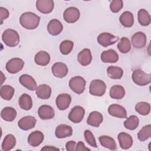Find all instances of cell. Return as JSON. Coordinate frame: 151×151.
Returning a JSON list of instances; mask_svg holds the SVG:
<instances>
[{"label": "cell", "instance_id": "6da1fadb", "mask_svg": "<svg viewBox=\"0 0 151 151\" xmlns=\"http://www.w3.org/2000/svg\"><path fill=\"white\" fill-rule=\"evenodd\" d=\"M40 17L32 12L23 13L19 18V22L22 27L27 29H34L39 25Z\"/></svg>", "mask_w": 151, "mask_h": 151}, {"label": "cell", "instance_id": "7a4b0ae2", "mask_svg": "<svg viewBox=\"0 0 151 151\" xmlns=\"http://www.w3.org/2000/svg\"><path fill=\"white\" fill-rule=\"evenodd\" d=\"M2 40L5 45L9 47H14L19 42V35L14 29H7L2 35Z\"/></svg>", "mask_w": 151, "mask_h": 151}, {"label": "cell", "instance_id": "3957f363", "mask_svg": "<svg viewBox=\"0 0 151 151\" xmlns=\"http://www.w3.org/2000/svg\"><path fill=\"white\" fill-rule=\"evenodd\" d=\"M132 78L133 82L138 86H144L150 83L151 74H147L140 69H136L133 71Z\"/></svg>", "mask_w": 151, "mask_h": 151}, {"label": "cell", "instance_id": "277c9868", "mask_svg": "<svg viewBox=\"0 0 151 151\" xmlns=\"http://www.w3.org/2000/svg\"><path fill=\"white\" fill-rule=\"evenodd\" d=\"M106 90L105 83L101 80H93L91 81L89 86V93L92 96H102Z\"/></svg>", "mask_w": 151, "mask_h": 151}, {"label": "cell", "instance_id": "5b68a950", "mask_svg": "<svg viewBox=\"0 0 151 151\" xmlns=\"http://www.w3.org/2000/svg\"><path fill=\"white\" fill-rule=\"evenodd\" d=\"M86 80L81 76L73 77L69 81L70 88L74 93L78 94H80L84 92L86 88Z\"/></svg>", "mask_w": 151, "mask_h": 151}, {"label": "cell", "instance_id": "8992f818", "mask_svg": "<svg viewBox=\"0 0 151 151\" xmlns=\"http://www.w3.org/2000/svg\"><path fill=\"white\" fill-rule=\"evenodd\" d=\"M24 61L19 58H14L9 60L6 64V70L11 74L19 72L24 67Z\"/></svg>", "mask_w": 151, "mask_h": 151}, {"label": "cell", "instance_id": "52a82bcc", "mask_svg": "<svg viewBox=\"0 0 151 151\" xmlns=\"http://www.w3.org/2000/svg\"><path fill=\"white\" fill-rule=\"evenodd\" d=\"M84 109L80 106H74L68 114V119L74 123H80L84 116Z\"/></svg>", "mask_w": 151, "mask_h": 151}, {"label": "cell", "instance_id": "ba28073f", "mask_svg": "<svg viewBox=\"0 0 151 151\" xmlns=\"http://www.w3.org/2000/svg\"><path fill=\"white\" fill-rule=\"evenodd\" d=\"M119 40V38L109 32H103L97 37V41L99 44L104 47L115 44Z\"/></svg>", "mask_w": 151, "mask_h": 151}, {"label": "cell", "instance_id": "9c48e42d", "mask_svg": "<svg viewBox=\"0 0 151 151\" xmlns=\"http://www.w3.org/2000/svg\"><path fill=\"white\" fill-rule=\"evenodd\" d=\"M80 16L79 10L76 7L67 8L64 12L63 18L65 21L68 23H74L77 22Z\"/></svg>", "mask_w": 151, "mask_h": 151}, {"label": "cell", "instance_id": "30bf717a", "mask_svg": "<svg viewBox=\"0 0 151 151\" xmlns=\"http://www.w3.org/2000/svg\"><path fill=\"white\" fill-rule=\"evenodd\" d=\"M71 101V97L70 94L63 93L59 94L56 99L55 103L60 110H65L68 108Z\"/></svg>", "mask_w": 151, "mask_h": 151}, {"label": "cell", "instance_id": "8fae6325", "mask_svg": "<svg viewBox=\"0 0 151 151\" xmlns=\"http://www.w3.org/2000/svg\"><path fill=\"white\" fill-rule=\"evenodd\" d=\"M54 7V3L52 0H38L36 2L37 9L42 14L51 12Z\"/></svg>", "mask_w": 151, "mask_h": 151}, {"label": "cell", "instance_id": "7c38bea8", "mask_svg": "<svg viewBox=\"0 0 151 151\" xmlns=\"http://www.w3.org/2000/svg\"><path fill=\"white\" fill-rule=\"evenodd\" d=\"M108 113L110 115L118 118H126L127 112L122 106L117 104H111L108 108Z\"/></svg>", "mask_w": 151, "mask_h": 151}, {"label": "cell", "instance_id": "4fadbf2b", "mask_svg": "<svg viewBox=\"0 0 151 151\" xmlns=\"http://www.w3.org/2000/svg\"><path fill=\"white\" fill-rule=\"evenodd\" d=\"M146 35L143 32H137L132 37V43L136 48H142L146 44Z\"/></svg>", "mask_w": 151, "mask_h": 151}, {"label": "cell", "instance_id": "5bb4252c", "mask_svg": "<svg viewBox=\"0 0 151 151\" xmlns=\"http://www.w3.org/2000/svg\"><path fill=\"white\" fill-rule=\"evenodd\" d=\"M53 75L58 78H63L68 73V70L67 65L61 62H57L53 64L51 68Z\"/></svg>", "mask_w": 151, "mask_h": 151}, {"label": "cell", "instance_id": "9a60e30c", "mask_svg": "<svg viewBox=\"0 0 151 151\" xmlns=\"http://www.w3.org/2000/svg\"><path fill=\"white\" fill-rule=\"evenodd\" d=\"M36 119L32 116H27L21 118L18 122L19 127L24 130H28L34 127L36 124Z\"/></svg>", "mask_w": 151, "mask_h": 151}, {"label": "cell", "instance_id": "2e32d148", "mask_svg": "<svg viewBox=\"0 0 151 151\" xmlns=\"http://www.w3.org/2000/svg\"><path fill=\"white\" fill-rule=\"evenodd\" d=\"M19 81L21 85L31 91L36 90L37 88L35 80L28 74H22L21 76L19 78Z\"/></svg>", "mask_w": 151, "mask_h": 151}, {"label": "cell", "instance_id": "e0dca14e", "mask_svg": "<svg viewBox=\"0 0 151 151\" xmlns=\"http://www.w3.org/2000/svg\"><path fill=\"white\" fill-rule=\"evenodd\" d=\"M73 134V129L70 126L61 124L57 126L55 130V135L58 139L65 138L71 136Z\"/></svg>", "mask_w": 151, "mask_h": 151}, {"label": "cell", "instance_id": "ac0fdd59", "mask_svg": "<svg viewBox=\"0 0 151 151\" xmlns=\"http://www.w3.org/2000/svg\"><path fill=\"white\" fill-rule=\"evenodd\" d=\"M39 117L42 120H48L52 119L55 116L54 109L48 105H42L38 110Z\"/></svg>", "mask_w": 151, "mask_h": 151}, {"label": "cell", "instance_id": "d6986e66", "mask_svg": "<svg viewBox=\"0 0 151 151\" xmlns=\"http://www.w3.org/2000/svg\"><path fill=\"white\" fill-rule=\"evenodd\" d=\"M63 29V26L61 22L57 19L51 20L47 25V31L50 35L55 36L60 34Z\"/></svg>", "mask_w": 151, "mask_h": 151}, {"label": "cell", "instance_id": "ffe728a7", "mask_svg": "<svg viewBox=\"0 0 151 151\" xmlns=\"http://www.w3.org/2000/svg\"><path fill=\"white\" fill-rule=\"evenodd\" d=\"M120 146L123 149H128L132 146L133 139L132 136L125 132H120L117 136Z\"/></svg>", "mask_w": 151, "mask_h": 151}, {"label": "cell", "instance_id": "44dd1931", "mask_svg": "<svg viewBox=\"0 0 151 151\" xmlns=\"http://www.w3.org/2000/svg\"><path fill=\"white\" fill-rule=\"evenodd\" d=\"M44 134L40 131H34L29 134L28 137V143L32 147L38 146L44 140Z\"/></svg>", "mask_w": 151, "mask_h": 151}, {"label": "cell", "instance_id": "7402d4cb", "mask_svg": "<svg viewBox=\"0 0 151 151\" xmlns=\"http://www.w3.org/2000/svg\"><path fill=\"white\" fill-rule=\"evenodd\" d=\"M77 60L78 63L83 66L89 65L92 61V55L91 51L88 48H84L81 51L78 55Z\"/></svg>", "mask_w": 151, "mask_h": 151}, {"label": "cell", "instance_id": "603a6c76", "mask_svg": "<svg viewBox=\"0 0 151 151\" xmlns=\"http://www.w3.org/2000/svg\"><path fill=\"white\" fill-rule=\"evenodd\" d=\"M103 117L102 114L97 111H93L91 112L87 118V123L88 125L98 127L102 123Z\"/></svg>", "mask_w": 151, "mask_h": 151}, {"label": "cell", "instance_id": "cb8c5ba5", "mask_svg": "<svg viewBox=\"0 0 151 151\" xmlns=\"http://www.w3.org/2000/svg\"><path fill=\"white\" fill-rule=\"evenodd\" d=\"M101 60L104 63H114L119 60V55L114 50L110 49L101 53Z\"/></svg>", "mask_w": 151, "mask_h": 151}, {"label": "cell", "instance_id": "d4e9b609", "mask_svg": "<svg viewBox=\"0 0 151 151\" xmlns=\"http://www.w3.org/2000/svg\"><path fill=\"white\" fill-rule=\"evenodd\" d=\"M34 61L37 65L45 66L48 64L50 61V55L45 51H40L35 54Z\"/></svg>", "mask_w": 151, "mask_h": 151}, {"label": "cell", "instance_id": "484cf974", "mask_svg": "<svg viewBox=\"0 0 151 151\" xmlns=\"http://www.w3.org/2000/svg\"><path fill=\"white\" fill-rule=\"evenodd\" d=\"M35 93L37 97L42 100H46L50 97L51 94V88L47 84H41L37 87Z\"/></svg>", "mask_w": 151, "mask_h": 151}, {"label": "cell", "instance_id": "4316f807", "mask_svg": "<svg viewBox=\"0 0 151 151\" xmlns=\"http://www.w3.org/2000/svg\"><path fill=\"white\" fill-rule=\"evenodd\" d=\"M17 116V111L11 107H4L1 111V118L6 122H12Z\"/></svg>", "mask_w": 151, "mask_h": 151}, {"label": "cell", "instance_id": "83f0119b", "mask_svg": "<svg viewBox=\"0 0 151 151\" xmlns=\"http://www.w3.org/2000/svg\"><path fill=\"white\" fill-rule=\"evenodd\" d=\"M99 140L102 146L111 150H116L117 149V145L113 138L103 135L99 137Z\"/></svg>", "mask_w": 151, "mask_h": 151}, {"label": "cell", "instance_id": "f1b7e54d", "mask_svg": "<svg viewBox=\"0 0 151 151\" xmlns=\"http://www.w3.org/2000/svg\"><path fill=\"white\" fill-rule=\"evenodd\" d=\"M119 20L122 25L125 27L130 28L134 24V17L130 11L124 12L120 17Z\"/></svg>", "mask_w": 151, "mask_h": 151}, {"label": "cell", "instance_id": "f546056e", "mask_svg": "<svg viewBox=\"0 0 151 151\" xmlns=\"http://www.w3.org/2000/svg\"><path fill=\"white\" fill-rule=\"evenodd\" d=\"M16 145V139L12 134H7L2 143L1 148L4 151H8L11 150Z\"/></svg>", "mask_w": 151, "mask_h": 151}, {"label": "cell", "instance_id": "4dcf8cb0", "mask_svg": "<svg viewBox=\"0 0 151 151\" xmlns=\"http://www.w3.org/2000/svg\"><path fill=\"white\" fill-rule=\"evenodd\" d=\"M109 94L111 98L120 100L124 97L125 95V90L122 86L114 85L111 87Z\"/></svg>", "mask_w": 151, "mask_h": 151}, {"label": "cell", "instance_id": "1f68e13d", "mask_svg": "<svg viewBox=\"0 0 151 151\" xmlns=\"http://www.w3.org/2000/svg\"><path fill=\"white\" fill-rule=\"evenodd\" d=\"M20 107L24 110H29L32 106V100L30 96L27 94H22L18 100Z\"/></svg>", "mask_w": 151, "mask_h": 151}, {"label": "cell", "instance_id": "d6a6232c", "mask_svg": "<svg viewBox=\"0 0 151 151\" xmlns=\"http://www.w3.org/2000/svg\"><path fill=\"white\" fill-rule=\"evenodd\" d=\"M137 18L139 24L142 26H147L150 24V15L145 9H140L139 10L137 13Z\"/></svg>", "mask_w": 151, "mask_h": 151}, {"label": "cell", "instance_id": "836d02e7", "mask_svg": "<svg viewBox=\"0 0 151 151\" xmlns=\"http://www.w3.org/2000/svg\"><path fill=\"white\" fill-rule=\"evenodd\" d=\"M107 74L111 79H120L123 76V71L120 67L110 65L107 68Z\"/></svg>", "mask_w": 151, "mask_h": 151}, {"label": "cell", "instance_id": "e575fe53", "mask_svg": "<svg viewBox=\"0 0 151 151\" xmlns=\"http://www.w3.org/2000/svg\"><path fill=\"white\" fill-rule=\"evenodd\" d=\"M14 88L9 85H4L1 86L0 90L1 97L5 100H10L14 94Z\"/></svg>", "mask_w": 151, "mask_h": 151}, {"label": "cell", "instance_id": "d590c367", "mask_svg": "<svg viewBox=\"0 0 151 151\" xmlns=\"http://www.w3.org/2000/svg\"><path fill=\"white\" fill-rule=\"evenodd\" d=\"M139 124V120L135 115H132L124 122V126L129 130H133L136 129Z\"/></svg>", "mask_w": 151, "mask_h": 151}, {"label": "cell", "instance_id": "8d00e7d4", "mask_svg": "<svg viewBox=\"0 0 151 151\" xmlns=\"http://www.w3.org/2000/svg\"><path fill=\"white\" fill-rule=\"evenodd\" d=\"M117 48L122 53L129 52L131 49V44L129 40L126 37H122L117 44Z\"/></svg>", "mask_w": 151, "mask_h": 151}, {"label": "cell", "instance_id": "74e56055", "mask_svg": "<svg viewBox=\"0 0 151 151\" xmlns=\"http://www.w3.org/2000/svg\"><path fill=\"white\" fill-rule=\"evenodd\" d=\"M135 110L139 114L143 116H146L150 113V106L147 102L140 101L136 104Z\"/></svg>", "mask_w": 151, "mask_h": 151}, {"label": "cell", "instance_id": "f35d334b", "mask_svg": "<svg viewBox=\"0 0 151 151\" xmlns=\"http://www.w3.org/2000/svg\"><path fill=\"white\" fill-rule=\"evenodd\" d=\"M150 136H151V125L150 124H147L143 126L137 133L138 139L141 142L146 140L147 139L150 138Z\"/></svg>", "mask_w": 151, "mask_h": 151}, {"label": "cell", "instance_id": "ab89813d", "mask_svg": "<svg viewBox=\"0 0 151 151\" xmlns=\"http://www.w3.org/2000/svg\"><path fill=\"white\" fill-rule=\"evenodd\" d=\"M74 43L70 40H64L62 41L60 45V50L61 54L67 55L72 51Z\"/></svg>", "mask_w": 151, "mask_h": 151}, {"label": "cell", "instance_id": "60d3db41", "mask_svg": "<svg viewBox=\"0 0 151 151\" xmlns=\"http://www.w3.org/2000/svg\"><path fill=\"white\" fill-rule=\"evenodd\" d=\"M84 136L87 143L93 147H97L96 139L92 132L89 130H86L84 132Z\"/></svg>", "mask_w": 151, "mask_h": 151}, {"label": "cell", "instance_id": "b9f144b4", "mask_svg": "<svg viewBox=\"0 0 151 151\" xmlns=\"http://www.w3.org/2000/svg\"><path fill=\"white\" fill-rule=\"evenodd\" d=\"M123 6V2L122 0L112 1L110 5V8L112 12L117 13L120 11Z\"/></svg>", "mask_w": 151, "mask_h": 151}, {"label": "cell", "instance_id": "7bdbcfd3", "mask_svg": "<svg viewBox=\"0 0 151 151\" xmlns=\"http://www.w3.org/2000/svg\"><path fill=\"white\" fill-rule=\"evenodd\" d=\"M0 15H1V24H3L4 19H6L9 17V12L8 9L4 7H0Z\"/></svg>", "mask_w": 151, "mask_h": 151}, {"label": "cell", "instance_id": "ee69618b", "mask_svg": "<svg viewBox=\"0 0 151 151\" xmlns=\"http://www.w3.org/2000/svg\"><path fill=\"white\" fill-rule=\"evenodd\" d=\"M76 143L73 140L68 141L65 144V149L67 151H74L76 148Z\"/></svg>", "mask_w": 151, "mask_h": 151}, {"label": "cell", "instance_id": "f6af8a7d", "mask_svg": "<svg viewBox=\"0 0 151 151\" xmlns=\"http://www.w3.org/2000/svg\"><path fill=\"white\" fill-rule=\"evenodd\" d=\"M76 151H83V150H90L89 148H87L85 147L84 144L83 142L79 141L78 143L76 145Z\"/></svg>", "mask_w": 151, "mask_h": 151}, {"label": "cell", "instance_id": "bcb514c9", "mask_svg": "<svg viewBox=\"0 0 151 151\" xmlns=\"http://www.w3.org/2000/svg\"><path fill=\"white\" fill-rule=\"evenodd\" d=\"M41 150H60L58 148L51 146H45L41 149Z\"/></svg>", "mask_w": 151, "mask_h": 151}]
</instances>
